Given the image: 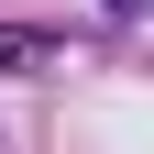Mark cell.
Returning a JSON list of instances; mask_svg holds the SVG:
<instances>
[{
    "label": "cell",
    "instance_id": "1",
    "mask_svg": "<svg viewBox=\"0 0 154 154\" xmlns=\"http://www.w3.org/2000/svg\"><path fill=\"white\" fill-rule=\"evenodd\" d=\"M44 55H55V44H44L33 22H0V66H44Z\"/></svg>",
    "mask_w": 154,
    "mask_h": 154
},
{
    "label": "cell",
    "instance_id": "2",
    "mask_svg": "<svg viewBox=\"0 0 154 154\" xmlns=\"http://www.w3.org/2000/svg\"><path fill=\"white\" fill-rule=\"evenodd\" d=\"M99 11H110V22H132V11H154V0H99Z\"/></svg>",
    "mask_w": 154,
    "mask_h": 154
}]
</instances>
